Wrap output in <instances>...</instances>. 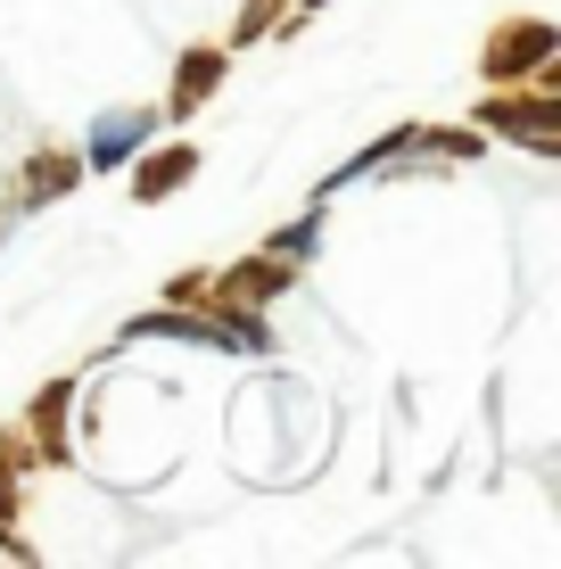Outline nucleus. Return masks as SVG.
<instances>
[{"label":"nucleus","mask_w":561,"mask_h":569,"mask_svg":"<svg viewBox=\"0 0 561 569\" xmlns=\"http://www.w3.org/2000/svg\"><path fill=\"white\" fill-rule=\"evenodd\" d=\"M479 124L512 132V141H529V149H561V100H553V83H537L529 100H488V108H479Z\"/></svg>","instance_id":"1"},{"label":"nucleus","mask_w":561,"mask_h":569,"mask_svg":"<svg viewBox=\"0 0 561 569\" xmlns=\"http://www.w3.org/2000/svg\"><path fill=\"white\" fill-rule=\"evenodd\" d=\"M298 9H314V0H298Z\"/></svg>","instance_id":"7"},{"label":"nucleus","mask_w":561,"mask_h":569,"mask_svg":"<svg viewBox=\"0 0 561 569\" xmlns=\"http://www.w3.org/2000/svg\"><path fill=\"white\" fill-rule=\"evenodd\" d=\"M67 182H74V157H42V166L26 173V190H42V199H50V190H67Z\"/></svg>","instance_id":"5"},{"label":"nucleus","mask_w":561,"mask_h":569,"mask_svg":"<svg viewBox=\"0 0 561 569\" xmlns=\"http://www.w3.org/2000/svg\"><path fill=\"white\" fill-rule=\"evenodd\" d=\"M273 9H281V0H248V17H240V42H257V33L273 26Z\"/></svg>","instance_id":"6"},{"label":"nucleus","mask_w":561,"mask_h":569,"mask_svg":"<svg viewBox=\"0 0 561 569\" xmlns=\"http://www.w3.org/2000/svg\"><path fill=\"white\" fill-rule=\"evenodd\" d=\"M190 173H199V157H190V149H166V157H149V166L132 173V190H141V199H166V190L190 182Z\"/></svg>","instance_id":"4"},{"label":"nucleus","mask_w":561,"mask_h":569,"mask_svg":"<svg viewBox=\"0 0 561 569\" xmlns=\"http://www.w3.org/2000/svg\"><path fill=\"white\" fill-rule=\"evenodd\" d=\"M545 58H553V26H512V33H495V42H488V74H495V83H512L520 67L545 74Z\"/></svg>","instance_id":"2"},{"label":"nucleus","mask_w":561,"mask_h":569,"mask_svg":"<svg viewBox=\"0 0 561 569\" xmlns=\"http://www.w3.org/2000/svg\"><path fill=\"white\" fill-rule=\"evenodd\" d=\"M216 74H223V50H190V58H182V83H173V100H166V116H190L207 91H216Z\"/></svg>","instance_id":"3"}]
</instances>
